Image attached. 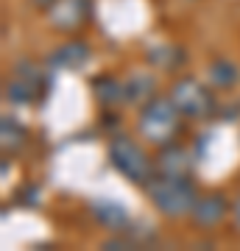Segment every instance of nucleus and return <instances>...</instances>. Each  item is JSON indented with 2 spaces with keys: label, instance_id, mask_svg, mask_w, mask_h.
Listing matches in <instances>:
<instances>
[{
  "label": "nucleus",
  "instance_id": "obj_1",
  "mask_svg": "<svg viewBox=\"0 0 240 251\" xmlns=\"http://www.w3.org/2000/svg\"><path fill=\"white\" fill-rule=\"evenodd\" d=\"M145 190H148V196H151V201L157 204V209L160 212H165V215H187V212H193V206H196V187L190 184V179L187 176H165L162 173L160 179H148V184H145Z\"/></svg>",
  "mask_w": 240,
  "mask_h": 251
},
{
  "label": "nucleus",
  "instance_id": "obj_2",
  "mask_svg": "<svg viewBox=\"0 0 240 251\" xmlns=\"http://www.w3.org/2000/svg\"><path fill=\"white\" fill-rule=\"evenodd\" d=\"M179 128V106L173 103V98H154L145 103L140 115V131L145 134V140L162 145L176 134Z\"/></svg>",
  "mask_w": 240,
  "mask_h": 251
},
{
  "label": "nucleus",
  "instance_id": "obj_3",
  "mask_svg": "<svg viewBox=\"0 0 240 251\" xmlns=\"http://www.w3.org/2000/svg\"><path fill=\"white\" fill-rule=\"evenodd\" d=\"M109 159H112V165L123 173L126 179L137 181V184H148V179L154 176L151 159L129 137H115L112 140V145H109Z\"/></svg>",
  "mask_w": 240,
  "mask_h": 251
},
{
  "label": "nucleus",
  "instance_id": "obj_4",
  "mask_svg": "<svg viewBox=\"0 0 240 251\" xmlns=\"http://www.w3.org/2000/svg\"><path fill=\"white\" fill-rule=\"evenodd\" d=\"M170 98L179 106V112L187 117H204L213 112V95L193 78H182L173 84Z\"/></svg>",
  "mask_w": 240,
  "mask_h": 251
},
{
  "label": "nucleus",
  "instance_id": "obj_5",
  "mask_svg": "<svg viewBox=\"0 0 240 251\" xmlns=\"http://www.w3.org/2000/svg\"><path fill=\"white\" fill-rule=\"evenodd\" d=\"M36 87H39V73H36V67H31L28 62H20L14 78L6 84V98L14 100V103H31L36 95Z\"/></svg>",
  "mask_w": 240,
  "mask_h": 251
},
{
  "label": "nucleus",
  "instance_id": "obj_6",
  "mask_svg": "<svg viewBox=\"0 0 240 251\" xmlns=\"http://www.w3.org/2000/svg\"><path fill=\"white\" fill-rule=\"evenodd\" d=\"M48 11H51V20L56 28L70 31L87 17V0H56Z\"/></svg>",
  "mask_w": 240,
  "mask_h": 251
},
{
  "label": "nucleus",
  "instance_id": "obj_7",
  "mask_svg": "<svg viewBox=\"0 0 240 251\" xmlns=\"http://www.w3.org/2000/svg\"><path fill=\"white\" fill-rule=\"evenodd\" d=\"M223 215H226V198L223 196H204V198H198L196 206H193V218H196V224L204 226V229L218 224Z\"/></svg>",
  "mask_w": 240,
  "mask_h": 251
},
{
  "label": "nucleus",
  "instance_id": "obj_8",
  "mask_svg": "<svg viewBox=\"0 0 240 251\" xmlns=\"http://www.w3.org/2000/svg\"><path fill=\"white\" fill-rule=\"evenodd\" d=\"M92 212L101 224L112 229V232H123L126 224H129V215L123 212V206H117L115 201H95L92 204Z\"/></svg>",
  "mask_w": 240,
  "mask_h": 251
},
{
  "label": "nucleus",
  "instance_id": "obj_9",
  "mask_svg": "<svg viewBox=\"0 0 240 251\" xmlns=\"http://www.w3.org/2000/svg\"><path fill=\"white\" fill-rule=\"evenodd\" d=\"M160 173L165 176H187L190 171V153L179 145H170L168 151H162V159H160Z\"/></svg>",
  "mask_w": 240,
  "mask_h": 251
},
{
  "label": "nucleus",
  "instance_id": "obj_10",
  "mask_svg": "<svg viewBox=\"0 0 240 251\" xmlns=\"http://www.w3.org/2000/svg\"><path fill=\"white\" fill-rule=\"evenodd\" d=\"M87 59H89L87 45H81V42H70V45L59 48V50L51 56V64H53V67H81Z\"/></svg>",
  "mask_w": 240,
  "mask_h": 251
},
{
  "label": "nucleus",
  "instance_id": "obj_11",
  "mask_svg": "<svg viewBox=\"0 0 240 251\" xmlns=\"http://www.w3.org/2000/svg\"><path fill=\"white\" fill-rule=\"evenodd\" d=\"M92 87H95V92H98L101 103H120V100L126 98V84H120L117 78H112V75H104V78H95L92 81Z\"/></svg>",
  "mask_w": 240,
  "mask_h": 251
},
{
  "label": "nucleus",
  "instance_id": "obj_12",
  "mask_svg": "<svg viewBox=\"0 0 240 251\" xmlns=\"http://www.w3.org/2000/svg\"><path fill=\"white\" fill-rule=\"evenodd\" d=\"M235 78H238V70L232 67L229 62H213V67H210V81H213L215 87H229V84H235Z\"/></svg>",
  "mask_w": 240,
  "mask_h": 251
},
{
  "label": "nucleus",
  "instance_id": "obj_13",
  "mask_svg": "<svg viewBox=\"0 0 240 251\" xmlns=\"http://www.w3.org/2000/svg\"><path fill=\"white\" fill-rule=\"evenodd\" d=\"M148 90H154V78L145 73H137L129 84H126V98L129 100H140L142 95H148Z\"/></svg>",
  "mask_w": 240,
  "mask_h": 251
},
{
  "label": "nucleus",
  "instance_id": "obj_14",
  "mask_svg": "<svg viewBox=\"0 0 240 251\" xmlns=\"http://www.w3.org/2000/svg\"><path fill=\"white\" fill-rule=\"evenodd\" d=\"M36 6H39V9H51V6H53L56 0H34Z\"/></svg>",
  "mask_w": 240,
  "mask_h": 251
},
{
  "label": "nucleus",
  "instance_id": "obj_15",
  "mask_svg": "<svg viewBox=\"0 0 240 251\" xmlns=\"http://www.w3.org/2000/svg\"><path fill=\"white\" fill-rule=\"evenodd\" d=\"M235 221H238V226H240V198L235 201Z\"/></svg>",
  "mask_w": 240,
  "mask_h": 251
}]
</instances>
